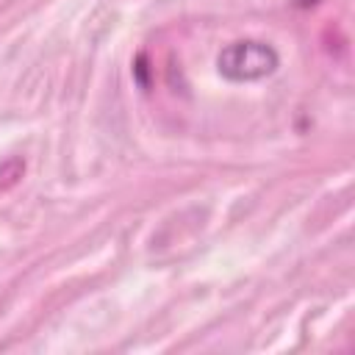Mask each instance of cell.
<instances>
[{
  "mask_svg": "<svg viewBox=\"0 0 355 355\" xmlns=\"http://www.w3.org/2000/svg\"><path fill=\"white\" fill-rule=\"evenodd\" d=\"M280 67V55L269 42L261 39H239L222 47L216 55V69L230 83H255L275 75Z\"/></svg>",
  "mask_w": 355,
  "mask_h": 355,
  "instance_id": "6da1fadb",
  "label": "cell"
}]
</instances>
